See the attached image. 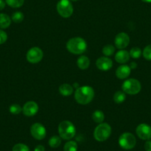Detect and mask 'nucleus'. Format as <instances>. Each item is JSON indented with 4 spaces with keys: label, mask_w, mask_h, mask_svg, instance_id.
Segmentation results:
<instances>
[{
    "label": "nucleus",
    "mask_w": 151,
    "mask_h": 151,
    "mask_svg": "<svg viewBox=\"0 0 151 151\" xmlns=\"http://www.w3.org/2000/svg\"><path fill=\"white\" fill-rule=\"evenodd\" d=\"M94 95V90L91 86H83L76 88L74 94V97L78 104L87 105L93 100Z\"/></svg>",
    "instance_id": "obj_1"
},
{
    "label": "nucleus",
    "mask_w": 151,
    "mask_h": 151,
    "mask_svg": "<svg viewBox=\"0 0 151 151\" xmlns=\"http://www.w3.org/2000/svg\"><path fill=\"white\" fill-rule=\"evenodd\" d=\"M87 42L80 37H74L67 42V50L74 55H81L87 50Z\"/></svg>",
    "instance_id": "obj_2"
},
{
    "label": "nucleus",
    "mask_w": 151,
    "mask_h": 151,
    "mask_svg": "<svg viewBox=\"0 0 151 151\" xmlns=\"http://www.w3.org/2000/svg\"><path fill=\"white\" fill-rule=\"evenodd\" d=\"M59 137L65 140H70L76 135V128L73 124L68 120L62 121L58 127Z\"/></svg>",
    "instance_id": "obj_3"
},
{
    "label": "nucleus",
    "mask_w": 151,
    "mask_h": 151,
    "mask_svg": "<svg viewBox=\"0 0 151 151\" xmlns=\"http://www.w3.org/2000/svg\"><path fill=\"white\" fill-rule=\"evenodd\" d=\"M111 127L109 124L102 122L95 128L93 132L94 139L98 142H105L107 139L111 134Z\"/></svg>",
    "instance_id": "obj_4"
},
{
    "label": "nucleus",
    "mask_w": 151,
    "mask_h": 151,
    "mask_svg": "<svg viewBox=\"0 0 151 151\" xmlns=\"http://www.w3.org/2000/svg\"><path fill=\"white\" fill-rule=\"evenodd\" d=\"M123 91L130 95H135L140 92L142 89V85L138 80L134 78L127 79L124 81L121 86Z\"/></svg>",
    "instance_id": "obj_5"
},
{
    "label": "nucleus",
    "mask_w": 151,
    "mask_h": 151,
    "mask_svg": "<svg viewBox=\"0 0 151 151\" xmlns=\"http://www.w3.org/2000/svg\"><path fill=\"white\" fill-rule=\"evenodd\" d=\"M118 144H119L120 147L124 150H132L136 146V139L135 136L131 133H124L119 137Z\"/></svg>",
    "instance_id": "obj_6"
},
{
    "label": "nucleus",
    "mask_w": 151,
    "mask_h": 151,
    "mask_svg": "<svg viewBox=\"0 0 151 151\" xmlns=\"http://www.w3.org/2000/svg\"><path fill=\"white\" fill-rule=\"evenodd\" d=\"M58 13L62 18H69L73 13V7L70 0H60L56 4Z\"/></svg>",
    "instance_id": "obj_7"
},
{
    "label": "nucleus",
    "mask_w": 151,
    "mask_h": 151,
    "mask_svg": "<svg viewBox=\"0 0 151 151\" xmlns=\"http://www.w3.org/2000/svg\"><path fill=\"white\" fill-rule=\"evenodd\" d=\"M43 51L39 47H34L30 49L26 54V59L29 63H38L42 60L43 58Z\"/></svg>",
    "instance_id": "obj_8"
},
{
    "label": "nucleus",
    "mask_w": 151,
    "mask_h": 151,
    "mask_svg": "<svg viewBox=\"0 0 151 151\" xmlns=\"http://www.w3.org/2000/svg\"><path fill=\"white\" fill-rule=\"evenodd\" d=\"M30 134L31 136L36 139L42 140L45 138L47 131L42 124L36 122L33 124L30 127Z\"/></svg>",
    "instance_id": "obj_9"
},
{
    "label": "nucleus",
    "mask_w": 151,
    "mask_h": 151,
    "mask_svg": "<svg viewBox=\"0 0 151 151\" xmlns=\"http://www.w3.org/2000/svg\"><path fill=\"white\" fill-rule=\"evenodd\" d=\"M136 134L142 140H150L151 139V127L145 123H142L136 129Z\"/></svg>",
    "instance_id": "obj_10"
},
{
    "label": "nucleus",
    "mask_w": 151,
    "mask_h": 151,
    "mask_svg": "<svg viewBox=\"0 0 151 151\" xmlns=\"http://www.w3.org/2000/svg\"><path fill=\"white\" fill-rule=\"evenodd\" d=\"M130 44V37L126 32H120L115 38V46L118 50H124Z\"/></svg>",
    "instance_id": "obj_11"
},
{
    "label": "nucleus",
    "mask_w": 151,
    "mask_h": 151,
    "mask_svg": "<svg viewBox=\"0 0 151 151\" xmlns=\"http://www.w3.org/2000/svg\"><path fill=\"white\" fill-rule=\"evenodd\" d=\"M38 111V106L36 102L28 101L22 108V112L26 116H33L37 114Z\"/></svg>",
    "instance_id": "obj_12"
},
{
    "label": "nucleus",
    "mask_w": 151,
    "mask_h": 151,
    "mask_svg": "<svg viewBox=\"0 0 151 151\" xmlns=\"http://www.w3.org/2000/svg\"><path fill=\"white\" fill-rule=\"evenodd\" d=\"M96 65L99 69L102 71H108L113 67V61L110 58L107 56L101 57L97 59Z\"/></svg>",
    "instance_id": "obj_13"
},
{
    "label": "nucleus",
    "mask_w": 151,
    "mask_h": 151,
    "mask_svg": "<svg viewBox=\"0 0 151 151\" xmlns=\"http://www.w3.org/2000/svg\"><path fill=\"white\" fill-rule=\"evenodd\" d=\"M131 72V69L127 65L122 64L120 66H118V69L115 71V76L118 78V79H125V78H128Z\"/></svg>",
    "instance_id": "obj_14"
},
{
    "label": "nucleus",
    "mask_w": 151,
    "mask_h": 151,
    "mask_svg": "<svg viewBox=\"0 0 151 151\" xmlns=\"http://www.w3.org/2000/svg\"><path fill=\"white\" fill-rule=\"evenodd\" d=\"M130 57V53L127 50H121L117 52V53L115 54V60L117 63L123 64V63H126L127 61H129Z\"/></svg>",
    "instance_id": "obj_15"
},
{
    "label": "nucleus",
    "mask_w": 151,
    "mask_h": 151,
    "mask_svg": "<svg viewBox=\"0 0 151 151\" xmlns=\"http://www.w3.org/2000/svg\"><path fill=\"white\" fill-rule=\"evenodd\" d=\"M77 66L81 70H85L90 66V59L85 55H81L77 59Z\"/></svg>",
    "instance_id": "obj_16"
},
{
    "label": "nucleus",
    "mask_w": 151,
    "mask_h": 151,
    "mask_svg": "<svg viewBox=\"0 0 151 151\" xmlns=\"http://www.w3.org/2000/svg\"><path fill=\"white\" fill-rule=\"evenodd\" d=\"M59 91L62 96L68 97L73 93V87L68 83H64L59 86Z\"/></svg>",
    "instance_id": "obj_17"
},
{
    "label": "nucleus",
    "mask_w": 151,
    "mask_h": 151,
    "mask_svg": "<svg viewBox=\"0 0 151 151\" xmlns=\"http://www.w3.org/2000/svg\"><path fill=\"white\" fill-rule=\"evenodd\" d=\"M11 24V19L5 13H0V29H7Z\"/></svg>",
    "instance_id": "obj_18"
},
{
    "label": "nucleus",
    "mask_w": 151,
    "mask_h": 151,
    "mask_svg": "<svg viewBox=\"0 0 151 151\" xmlns=\"http://www.w3.org/2000/svg\"><path fill=\"white\" fill-rule=\"evenodd\" d=\"M92 119L96 123L100 124L105 120V114L100 110H96L92 114Z\"/></svg>",
    "instance_id": "obj_19"
},
{
    "label": "nucleus",
    "mask_w": 151,
    "mask_h": 151,
    "mask_svg": "<svg viewBox=\"0 0 151 151\" xmlns=\"http://www.w3.org/2000/svg\"><path fill=\"white\" fill-rule=\"evenodd\" d=\"M48 144L52 148H57L62 144V138L59 136H53L49 139Z\"/></svg>",
    "instance_id": "obj_20"
},
{
    "label": "nucleus",
    "mask_w": 151,
    "mask_h": 151,
    "mask_svg": "<svg viewBox=\"0 0 151 151\" xmlns=\"http://www.w3.org/2000/svg\"><path fill=\"white\" fill-rule=\"evenodd\" d=\"M126 100V94L124 91H118L114 94L113 100L117 104H121Z\"/></svg>",
    "instance_id": "obj_21"
},
{
    "label": "nucleus",
    "mask_w": 151,
    "mask_h": 151,
    "mask_svg": "<svg viewBox=\"0 0 151 151\" xmlns=\"http://www.w3.org/2000/svg\"><path fill=\"white\" fill-rule=\"evenodd\" d=\"M6 4L13 8H19L24 4L25 0H5Z\"/></svg>",
    "instance_id": "obj_22"
},
{
    "label": "nucleus",
    "mask_w": 151,
    "mask_h": 151,
    "mask_svg": "<svg viewBox=\"0 0 151 151\" xmlns=\"http://www.w3.org/2000/svg\"><path fill=\"white\" fill-rule=\"evenodd\" d=\"M78 145L75 141H68L64 146V151H77Z\"/></svg>",
    "instance_id": "obj_23"
},
{
    "label": "nucleus",
    "mask_w": 151,
    "mask_h": 151,
    "mask_svg": "<svg viewBox=\"0 0 151 151\" xmlns=\"http://www.w3.org/2000/svg\"><path fill=\"white\" fill-rule=\"evenodd\" d=\"M114 52H115V47L113 45H110V44L105 46L102 49V53L107 57L111 56L112 55H113Z\"/></svg>",
    "instance_id": "obj_24"
},
{
    "label": "nucleus",
    "mask_w": 151,
    "mask_h": 151,
    "mask_svg": "<svg viewBox=\"0 0 151 151\" xmlns=\"http://www.w3.org/2000/svg\"><path fill=\"white\" fill-rule=\"evenodd\" d=\"M11 20L13 21L15 23H20L24 20V14L22 12H15L12 15Z\"/></svg>",
    "instance_id": "obj_25"
},
{
    "label": "nucleus",
    "mask_w": 151,
    "mask_h": 151,
    "mask_svg": "<svg viewBox=\"0 0 151 151\" xmlns=\"http://www.w3.org/2000/svg\"><path fill=\"white\" fill-rule=\"evenodd\" d=\"M129 53H130V57L133 58L137 59L139 58L140 56L142 55V50H141V49H139V47H133V48L130 50Z\"/></svg>",
    "instance_id": "obj_26"
},
{
    "label": "nucleus",
    "mask_w": 151,
    "mask_h": 151,
    "mask_svg": "<svg viewBox=\"0 0 151 151\" xmlns=\"http://www.w3.org/2000/svg\"><path fill=\"white\" fill-rule=\"evenodd\" d=\"M9 111L12 114H19L22 111V108L19 104H13L9 108Z\"/></svg>",
    "instance_id": "obj_27"
},
{
    "label": "nucleus",
    "mask_w": 151,
    "mask_h": 151,
    "mask_svg": "<svg viewBox=\"0 0 151 151\" xmlns=\"http://www.w3.org/2000/svg\"><path fill=\"white\" fill-rule=\"evenodd\" d=\"M12 151H30V148L28 145L22 143H18L13 147Z\"/></svg>",
    "instance_id": "obj_28"
},
{
    "label": "nucleus",
    "mask_w": 151,
    "mask_h": 151,
    "mask_svg": "<svg viewBox=\"0 0 151 151\" xmlns=\"http://www.w3.org/2000/svg\"><path fill=\"white\" fill-rule=\"evenodd\" d=\"M142 55L146 60H151V44L145 47L142 52Z\"/></svg>",
    "instance_id": "obj_29"
},
{
    "label": "nucleus",
    "mask_w": 151,
    "mask_h": 151,
    "mask_svg": "<svg viewBox=\"0 0 151 151\" xmlns=\"http://www.w3.org/2000/svg\"><path fill=\"white\" fill-rule=\"evenodd\" d=\"M7 40V35L4 31L0 29V44H4Z\"/></svg>",
    "instance_id": "obj_30"
},
{
    "label": "nucleus",
    "mask_w": 151,
    "mask_h": 151,
    "mask_svg": "<svg viewBox=\"0 0 151 151\" xmlns=\"http://www.w3.org/2000/svg\"><path fill=\"white\" fill-rule=\"evenodd\" d=\"M145 151H151V140H147L144 144Z\"/></svg>",
    "instance_id": "obj_31"
},
{
    "label": "nucleus",
    "mask_w": 151,
    "mask_h": 151,
    "mask_svg": "<svg viewBox=\"0 0 151 151\" xmlns=\"http://www.w3.org/2000/svg\"><path fill=\"white\" fill-rule=\"evenodd\" d=\"M34 151H45V148H44V147L43 145H37L36 147H35Z\"/></svg>",
    "instance_id": "obj_32"
},
{
    "label": "nucleus",
    "mask_w": 151,
    "mask_h": 151,
    "mask_svg": "<svg viewBox=\"0 0 151 151\" xmlns=\"http://www.w3.org/2000/svg\"><path fill=\"white\" fill-rule=\"evenodd\" d=\"M6 2L4 0H0V10H2L5 7Z\"/></svg>",
    "instance_id": "obj_33"
},
{
    "label": "nucleus",
    "mask_w": 151,
    "mask_h": 151,
    "mask_svg": "<svg viewBox=\"0 0 151 151\" xmlns=\"http://www.w3.org/2000/svg\"><path fill=\"white\" fill-rule=\"evenodd\" d=\"M129 66H130V69H136V67H137V64H136V63L132 62V63H130V65Z\"/></svg>",
    "instance_id": "obj_34"
},
{
    "label": "nucleus",
    "mask_w": 151,
    "mask_h": 151,
    "mask_svg": "<svg viewBox=\"0 0 151 151\" xmlns=\"http://www.w3.org/2000/svg\"><path fill=\"white\" fill-rule=\"evenodd\" d=\"M144 2H147V3H151V0H142Z\"/></svg>",
    "instance_id": "obj_35"
},
{
    "label": "nucleus",
    "mask_w": 151,
    "mask_h": 151,
    "mask_svg": "<svg viewBox=\"0 0 151 151\" xmlns=\"http://www.w3.org/2000/svg\"><path fill=\"white\" fill-rule=\"evenodd\" d=\"M72 1H78V0H72Z\"/></svg>",
    "instance_id": "obj_36"
}]
</instances>
